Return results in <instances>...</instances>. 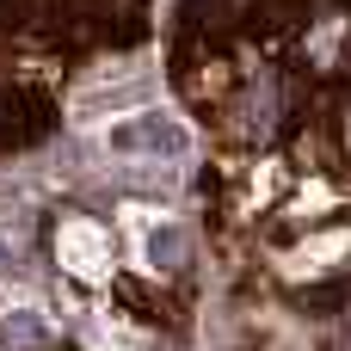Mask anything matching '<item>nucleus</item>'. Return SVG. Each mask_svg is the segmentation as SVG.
Here are the masks:
<instances>
[{
	"label": "nucleus",
	"mask_w": 351,
	"mask_h": 351,
	"mask_svg": "<svg viewBox=\"0 0 351 351\" xmlns=\"http://www.w3.org/2000/svg\"><path fill=\"white\" fill-rule=\"evenodd\" d=\"M333 259H351V234H321L296 253V271H327Z\"/></svg>",
	"instance_id": "nucleus-5"
},
{
	"label": "nucleus",
	"mask_w": 351,
	"mask_h": 351,
	"mask_svg": "<svg viewBox=\"0 0 351 351\" xmlns=\"http://www.w3.org/2000/svg\"><path fill=\"white\" fill-rule=\"evenodd\" d=\"M105 148L123 160H179V154H191V130L173 111H130L105 130Z\"/></svg>",
	"instance_id": "nucleus-1"
},
{
	"label": "nucleus",
	"mask_w": 351,
	"mask_h": 351,
	"mask_svg": "<svg viewBox=\"0 0 351 351\" xmlns=\"http://www.w3.org/2000/svg\"><path fill=\"white\" fill-rule=\"evenodd\" d=\"M142 253H148V265H179V259H185V228H179V222L148 228V234H142Z\"/></svg>",
	"instance_id": "nucleus-4"
},
{
	"label": "nucleus",
	"mask_w": 351,
	"mask_h": 351,
	"mask_svg": "<svg viewBox=\"0 0 351 351\" xmlns=\"http://www.w3.org/2000/svg\"><path fill=\"white\" fill-rule=\"evenodd\" d=\"M56 259H62V271H74L80 284H99V278H111V234H105L93 216H68V222L56 228Z\"/></svg>",
	"instance_id": "nucleus-2"
},
{
	"label": "nucleus",
	"mask_w": 351,
	"mask_h": 351,
	"mask_svg": "<svg viewBox=\"0 0 351 351\" xmlns=\"http://www.w3.org/2000/svg\"><path fill=\"white\" fill-rule=\"evenodd\" d=\"M0 339H6L12 351H31V346H49V339H56V327L43 321V308H37V302H19V308H6V315H0Z\"/></svg>",
	"instance_id": "nucleus-3"
}]
</instances>
